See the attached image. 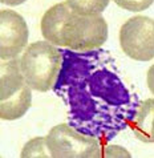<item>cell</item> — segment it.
<instances>
[{"label":"cell","instance_id":"7c38bea8","mask_svg":"<svg viewBox=\"0 0 154 158\" xmlns=\"http://www.w3.org/2000/svg\"><path fill=\"white\" fill-rule=\"evenodd\" d=\"M146 82H148V86H149V89H150V92L154 94V64L149 68V71H148Z\"/></svg>","mask_w":154,"mask_h":158},{"label":"cell","instance_id":"30bf717a","mask_svg":"<svg viewBox=\"0 0 154 158\" xmlns=\"http://www.w3.org/2000/svg\"><path fill=\"white\" fill-rule=\"evenodd\" d=\"M118 7L130 12H142L148 10L154 3V0H113Z\"/></svg>","mask_w":154,"mask_h":158},{"label":"cell","instance_id":"7a4b0ae2","mask_svg":"<svg viewBox=\"0 0 154 158\" xmlns=\"http://www.w3.org/2000/svg\"><path fill=\"white\" fill-rule=\"evenodd\" d=\"M25 81L37 92L55 86L61 71V52L49 41H35L25 48L20 59Z\"/></svg>","mask_w":154,"mask_h":158},{"label":"cell","instance_id":"8992f818","mask_svg":"<svg viewBox=\"0 0 154 158\" xmlns=\"http://www.w3.org/2000/svg\"><path fill=\"white\" fill-rule=\"evenodd\" d=\"M29 31L25 20L12 10L0 11V57L16 59L27 47Z\"/></svg>","mask_w":154,"mask_h":158},{"label":"cell","instance_id":"4fadbf2b","mask_svg":"<svg viewBox=\"0 0 154 158\" xmlns=\"http://www.w3.org/2000/svg\"><path fill=\"white\" fill-rule=\"evenodd\" d=\"M3 4H7V6H20V4H23L24 2H27V0H0Z\"/></svg>","mask_w":154,"mask_h":158},{"label":"cell","instance_id":"3957f363","mask_svg":"<svg viewBox=\"0 0 154 158\" xmlns=\"http://www.w3.org/2000/svg\"><path fill=\"white\" fill-rule=\"evenodd\" d=\"M31 102L32 88L25 81L20 60H3L0 64V118L19 120L28 112Z\"/></svg>","mask_w":154,"mask_h":158},{"label":"cell","instance_id":"277c9868","mask_svg":"<svg viewBox=\"0 0 154 158\" xmlns=\"http://www.w3.org/2000/svg\"><path fill=\"white\" fill-rule=\"evenodd\" d=\"M47 146L52 158H100V143L93 135L74 130L68 124L53 126L45 135Z\"/></svg>","mask_w":154,"mask_h":158},{"label":"cell","instance_id":"5b68a950","mask_svg":"<svg viewBox=\"0 0 154 158\" xmlns=\"http://www.w3.org/2000/svg\"><path fill=\"white\" fill-rule=\"evenodd\" d=\"M120 45L127 57L135 61L154 59V20L148 16H133L120 28Z\"/></svg>","mask_w":154,"mask_h":158},{"label":"cell","instance_id":"8fae6325","mask_svg":"<svg viewBox=\"0 0 154 158\" xmlns=\"http://www.w3.org/2000/svg\"><path fill=\"white\" fill-rule=\"evenodd\" d=\"M102 157H127L129 158L130 154L126 152L125 148L113 145V146H106L105 148V150L102 152Z\"/></svg>","mask_w":154,"mask_h":158},{"label":"cell","instance_id":"ba28073f","mask_svg":"<svg viewBox=\"0 0 154 158\" xmlns=\"http://www.w3.org/2000/svg\"><path fill=\"white\" fill-rule=\"evenodd\" d=\"M110 0H65L68 7L78 15H100L108 7Z\"/></svg>","mask_w":154,"mask_h":158},{"label":"cell","instance_id":"6da1fadb","mask_svg":"<svg viewBox=\"0 0 154 158\" xmlns=\"http://www.w3.org/2000/svg\"><path fill=\"white\" fill-rule=\"evenodd\" d=\"M41 33L47 41L55 45L88 52L105 44L108 39V24L101 15L85 16L76 14L64 2L55 4L44 14Z\"/></svg>","mask_w":154,"mask_h":158},{"label":"cell","instance_id":"9c48e42d","mask_svg":"<svg viewBox=\"0 0 154 158\" xmlns=\"http://www.w3.org/2000/svg\"><path fill=\"white\" fill-rule=\"evenodd\" d=\"M21 158H49V150L45 137H35L24 145L21 150Z\"/></svg>","mask_w":154,"mask_h":158},{"label":"cell","instance_id":"52a82bcc","mask_svg":"<svg viewBox=\"0 0 154 158\" xmlns=\"http://www.w3.org/2000/svg\"><path fill=\"white\" fill-rule=\"evenodd\" d=\"M133 133L139 141L154 143V98H148L138 105Z\"/></svg>","mask_w":154,"mask_h":158}]
</instances>
